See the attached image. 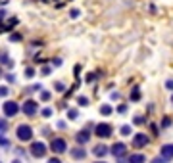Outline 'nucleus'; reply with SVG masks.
Here are the masks:
<instances>
[{
  "label": "nucleus",
  "mask_w": 173,
  "mask_h": 163,
  "mask_svg": "<svg viewBox=\"0 0 173 163\" xmlns=\"http://www.w3.org/2000/svg\"><path fill=\"white\" fill-rule=\"evenodd\" d=\"M100 113H102V115H110L112 113V108L108 104H104V106H100Z\"/></svg>",
  "instance_id": "15"
},
{
  "label": "nucleus",
  "mask_w": 173,
  "mask_h": 163,
  "mask_svg": "<svg viewBox=\"0 0 173 163\" xmlns=\"http://www.w3.org/2000/svg\"><path fill=\"white\" fill-rule=\"evenodd\" d=\"M89 138H90V132L89 131H81V132H77V136H75L77 144H87V142H89Z\"/></svg>",
  "instance_id": "10"
},
{
  "label": "nucleus",
  "mask_w": 173,
  "mask_h": 163,
  "mask_svg": "<svg viewBox=\"0 0 173 163\" xmlns=\"http://www.w3.org/2000/svg\"><path fill=\"white\" fill-rule=\"evenodd\" d=\"M87 104H89V100H87V98H79V106H87Z\"/></svg>",
  "instance_id": "24"
},
{
  "label": "nucleus",
  "mask_w": 173,
  "mask_h": 163,
  "mask_svg": "<svg viewBox=\"0 0 173 163\" xmlns=\"http://www.w3.org/2000/svg\"><path fill=\"white\" fill-rule=\"evenodd\" d=\"M0 96H8V88L6 87H0Z\"/></svg>",
  "instance_id": "23"
},
{
  "label": "nucleus",
  "mask_w": 173,
  "mask_h": 163,
  "mask_svg": "<svg viewBox=\"0 0 173 163\" xmlns=\"http://www.w3.org/2000/svg\"><path fill=\"white\" fill-rule=\"evenodd\" d=\"M121 134H123V136H129V134H131V127L123 125V127H121Z\"/></svg>",
  "instance_id": "16"
},
{
  "label": "nucleus",
  "mask_w": 173,
  "mask_h": 163,
  "mask_svg": "<svg viewBox=\"0 0 173 163\" xmlns=\"http://www.w3.org/2000/svg\"><path fill=\"white\" fill-rule=\"evenodd\" d=\"M98 163H104V161H98Z\"/></svg>",
  "instance_id": "34"
},
{
  "label": "nucleus",
  "mask_w": 173,
  "mask_h": 163,
  "mask_svg": "<svg viewBox=\"0 0 173 163\" xmlns=\"http://www.w3.org/2000/svg\"><path fill=\"white\" fill-rule=\"evenodd\" d=\"M146 161V157H144L142 154H133L131 157H129V163H144Z\"/></svg>",
  "instance_id": "13"
},
{
  "label": "nucleus",
  "mask_w": 173,
  "mask_h": 163,
  "mask_svg": "<svg viewBox=\"0 0 173 163\" xmlns=\"http://www.w3.org/2000/svg\"><path fill=\"white\" fill-rule=\"evenodd\" d=\"M48 163H60V161H58V159H50Z\"/></svg>",
  "instance_id": "31"
},
{
  "label": "nucleus",
  "mask_w": 173,
  "mask_h": 163,
  "mask_svg": "<svg viewBox=\"0 0 173 163\" xmlns=\"http://www.w3.org/2000/svg\"><path fill=\"white\" fill-rule=\"evenodd\" d=\"M25 75H27V77H33V75H35V69H31V67H29L27 71H25Z\"/></svg>",
  "instance_id": "25"
},
{
  "label": "nucleus",
  "mask_w": 173,
  "mask_h": 163,
  "mask_svg": "<svg viewBox=\"0 0 173 163\" xmlns=\"http://www.w3.org/2000/svg\"><path fill=\"white\" fill-rule=\"evenodd\" d=\"M6 131H8V125L4 121H0V132H6Z\"/></svg>",
  "instance_id": "22"
},
{
  "label": "nucleus",
  "mask_w": 173,
  "mask_h": 163,
  "mask_svg": "<svg viewBox=\"0 0 173 163\" xmlns=\"http://www.w3.org/2000/svg\"><path fill=\"white\" fill-rule=\"evenodd\" d=\"M96 136L100 138H108V136H112V125H108V123H100L96 125Z\"/></svg>",
  "instance_id": "3"
},
{
  "label": "nucleus",
  "mask_w": 173,
  "mask_h": 163,
  "mask_svg": "<svg viewBox=\"0 0 173 163\" xmlns=\"http://www.w3.org/2000/svg\"><path fill=\"white\" fill-rule=\"evenodd\" d=\"M50 150H52L54 154H63L67 150V144L63 138H54L52 142H50Z\"/></svg>",
  "instance_id": "2"
},
{
  "label": "nucleus",
  "mask_w": 173,
  "mask_h": 163,
  "mask_svg": "<svg viewBox=\"0 0 173 163\" xmlns=\"http://www.w3.org/2000/svg\"><path fill=\"white\" fill-rule=\"evenodd\" d=\"M63 88H66V87H63L62 83H56V90H63Z\"/></svg>",
  "instance_id": "27"
},
{
  "label": "nucleus",
  "mask_w": 173,
  "mask_h": 163,
  "mask_svg": "<svg viewBox=\"0 0 173 163\" xmlns=\"http://www.w3.org/2000/svg\"><path fill=\"white\" fill-rule=\"evenodd\" d=\"M0 146H10V142H8V138H4L2 134H0Z\"/></svg>",
  "instance_id": "19"
},
{
  "label": "nucleus",
  "mask_w": 173,
  "mask_h": 163,
  "mask_svg": "<svg viewBox=\"0 0 173 163\" xmlns=\"http://www.w3.org/2000/svg\"><path fill=\"white\" fill-rule=\"evenodd\" d=\"M12 163H21V161H19V159H13V161H12Z\"/></svg>",
  "instance_id": "32"
},
{
  "label": "nucleus",
  "mask_w": 173,
  "mask_h": 163,
  "mask_svg": "<svg viewBox=\"0 0 173 163\" xmlns=\"http://www.w3.org/2000/svg\"><path fill=\"white\" fill-rule=\"evenodd\" d=\"M71 155H73L75 159H85L87 157V152L83 148H75V150H71Z\"/></svg>",
  "instance_id": "11"
},
{
  "label": "nucleus",
  "mask_w": 173,
  "mask_h": 163,
  "mask_svg": "<svg viewBox=\"0 0 173 163\" xmlns=\"http://www.w3.org/2000/svg\"><path fill=\"white\" fill-rule=\"evenodd\" d=\"M21 109H23L25 115H35L37 109H39V106H37V102H35V100H27V102H23Z\"/></svg>",
  "instance_id": "5"
},
{
  "label": "nucleus",
  "mask_w": 173,
  "mask_h": 163,
  "mask_svg": "<svg viewBox=\"0 0 173 163\" xmlns=\"http://www.w3.org/2000/svg\"><path fill=\"white\" fill-rule=\"evenodd\" d=\"M125 152H127V146H125L123 142H115V144L112 146V154H113V157H123Z\"/></svg>",
  "instance_id": "7"
},
{
  "label": "nucleus",
  "mask_w": 173,
  "mask_h": 163,
  "mask_svg": "<svg viewBox=\"0 0 173 163\" xmlns=\"http://www.w3.org/2000/svg\"><path fill=\"white\" fill-rule=\"evenodd\" d=\"M148 144V136L144 132H139V134H135V138H133V146L135 148H144Z\"/></svg>",
  "instance_id": "8"
},
{
  "label": "nucleus",
  "mask_w": 173,
  "mask_h": 163,
  "mask_svg": "<svg viewBox=\"0 0 173 163\" xmlns=\"http://www.w3.org/2000/svg\"><path fill=\"white\" fill-rule=\"evenodd\" d=\"M171 102H173V96H171Z\"/></svg>",
  "instance_id": "33"
},
{
  "label": "nucleus",
  "mask_w": 173,
  "mask_h": 163,
  "mask_svg": "<svg viewBox=\"0 0 173 163\" xmlns=\"http://www.w3.org/2000/svg\"><path fill=\"white\" fill-rule=\"evenodd\" d=\"M169 125H171V117H163L162 119V127L165 129V127H169Z\"/></svg>",
  "instance_id": "18"
},
{
  "label": "nucleus",
  "mask_w": 173,
  "mask_h": 163,
  "mask_svg": "<svg viewBox=\"0 0 173 163\" xmlns=\"http://www.w3.org/2000/svg\"><path fill=\"white\" fill-rule=\"evenodd\" d=\"M135 123L140 125V123H144V119H142V117H135Z\"/></svg>",
  "instance_id": "28"
},
{
  "label": "nucleus",
  "mask_w": 173,
  "mask_h": 163,
  "mask_svg": "<svg viewBox=\"0 0 173 163\" xmlns=\"http://www.w3.org/2000/svg\"><path fill=\"white\" fill-rule=\"evenodd\" d=\"M117 111H119V113H125V111H127V106H119Z\"/></svg>",
  "instance_id": "26"
},
{
  "label": "nucleus",
  "mask_w": 173,
  "mask_h": 163,
  "mask_svg": "<svg viewBox=\"0 0 173 163\" xmlns=\"http://www.w3.org/2000/svg\"><path fill=\"white\" fill-rule=\"evenodd\" d=\"M131 100H133V102H139V100H140V90H139V87L133 88V92H131Z\"/></svg>",
  "instance_id": "14"
},
{
  "label": "nucleus",
  "mask_w": 173,
  "mask_h": 163,
  "mask_svg": "<svg viewBox=\"0 0 173 163\" xmlns=\"http://www.w3.org/2000/svg\"><path fill=\"white\" fill-rule=\"evenodd\" d=\"M106 154H108V148L104 144H98L94 148V155H96V157H102V155H106Z\"/></svg>",
  "instance_id": "12"
},
{
  "label": "nucleus",
  "mask_w": 173,
  "mask_h": 163,
  "mask_svg": "<svg viewBox=\"0 0 173 163\" xmlns=\"http://www.w3.org/2000/svg\"><path fill=\"white\" fill-rule=\"evenodd\" d=\"M165 87H167L169 90H173V81H167V83H165Z\"/></svg>",
  "instance_id": "29"
},
{
  "label": "nucleus",
  "mask_w": 173,
  "mask_h": 163,
  "mask_svg": "<svg viewBox=\"0 0 173 163\" xmlns=\"http://www.w3.org/2000/svg\"><path fill=\"white\" fill-rule=\"evenodd\" d=\"M42 115H44V117H50V115H52V109H50V108H44V109H42Z\"/></svg>",
  "instance_id": "20"
},
{
  "label": "nucleus",
  "mask_w": 173,
  "mask_h": 163,
  "mask_svg": "<svg viewBox=\"0 0 173 163\" xmlns=\"http://www.w3.org/2000/svg\"><path fill=\"white\" fill-rule=\"evenodd\" d=\"M17 138L21 142H27V140L33 138V129L29 125H19L17 127Z\"/></svg>",
  "instance_id": "1"
},
{
  "label": "nucleus",
  "mask_w": 173,
  "mask_h": 163,
  "mask_svg": "<svg viewBox=\"0 0 173 163\" xmlns=\"http://www.w3.org/2000/svg\"><path fill=\"white\" fill-rule=\"evenodd\" d=\"M79 16V10H71V17H77Z\"/></svg>",
  "instance_id": "30"
},
{
  "label": "nucleus",
  "mask_w": 173,
  "mask_h": 163,
  "mask_svg": "<svg viewBox=\"0 0 173 163\" xmlns=\"http://www.w3.org/2000/svg\"><path fill=\"white\" fill-rule=\"evenodd\" d=\"M160 157L167 159V161L173 157V144H165V146H162V150H160Z\"/></svg>",
  "instance_id": "9"
},
{
  "label": "nucleus",
  "mask_w": 173,
  "mask_h": 163,
  "mask_svg": "<svg viewBox=\"0 0 173 163\" xmlns=\"http://www.w3.org/2000/svg\"><path fill=\"white\" fill-rule=\"evenodd\" d=\"M31 154L35 155V157H44L46 146L42 144V142H33V144H31Z\"/></svg>",
  "instance_id": "6"
},
{
  "label": "nucleus",
  "mask_w": 173,
  "mask_h": 163,
  "mask_svg": "<svg viewBox=\"0 0 173 163\" xmlns=\"http://www.w3.org/2000/svg\"><path fill=\"white\" fill-rule=\"evenodd\" d=\"M2 109H4V115H6V117H13V115H16V113L19 111V106H17L16 102L8 100V102L4 104V108H2Z\"/></svg>",
  "instance_id": "4"
},
{
  "label": "nucleus",
  "mask_w": 173,
  "mask_h": 163,
  "mask_svg": "<svg viewBox=\"0 0 173 163\" xmlns=\"http://www.w3.org/2000/svg\"><path fill=\"white\" fill-rule=\"evenodd\" d=\"M77 115H79L77 109H69V111H67V117H69V119H77Z\"/></svg>",
  "instance_id": "17"
},
{
  "label": "nucleus",
  "mask_w": 173,
  "mask_h": 163,
  "mask_svg": "<svg viewBox=\"0 0 173 163\" xmlns=\"http://www.w3.org/2000/svg\"><path fill=\"white\" fill-rule=\"evenodd\" d=\"M40 100H50V92H42V94H40Z\"/></svg>",
  "instance_id": "21"
}]
</instances>
